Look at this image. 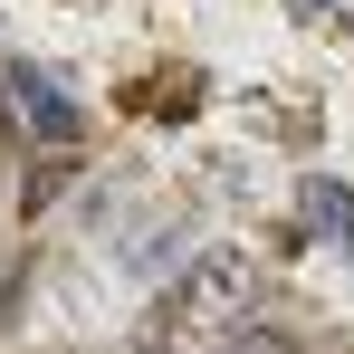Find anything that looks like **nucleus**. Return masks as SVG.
<instances>
[{
    "label": "nucleus",
    "mask_w": 354,
    "mask_h": 354,
    "mask_svg": "<svg viewBox=\"0 0 354 354\" xmlns=\"http://www.w3.org/2000/svg\"><path fill=\"white\" fill-rule=\"evenodd\" d=\"M10 106H19V124H29V134H39V144H77V134H86V115H77V96H67L58 77H39V67H10Z\"/></svg>",
    "instance_id": "f257e3e1"
},
{
    "label": "nucleus",
    "mask_w": 354,
    "mask_h": 354,
    "mask_svg": "<svg viewBox=\"0 0 354 354\" xmlns=\"http://www.w3.org/2000/svg\"><path fill=\"white\" fill-rule=\"evenodd\" d=\"M297 201H306V230H326V239H335V259H354V192H345V182L316 173Z\"/></svg>",
    "instance_id": "f03ea898"
},
{
    "label": "nucleus",
    "mask_w": 354,
    "mask_h": 354,
    "mask_svg": "<svg viewBox=\"0 0 354 354\" xmlns=\"http://www.w3.org/2000/svg\"><path fill=\"white\" fill-rule=\"evenodd\" d=\"M221 354H297V345H288V335H268V326H230V345H221Z\"/></svg>",
    "instance_id": "7ed1b4c3"
},
{
    "label": "nucleus",
    "mask_w": 354,
    "mask_h": 354,
    "mask_svg": "<svg viewBox=\"0 0 354 354\" xmlns=\"http://www.w3.org/2000/svg\"><path fill=\"white\" fill-rule=\"evenodd\" d=\"M297 10H326V0H297Z\"/></svg>",
    "instance_id": "20e7f679"
}]
</instances>
